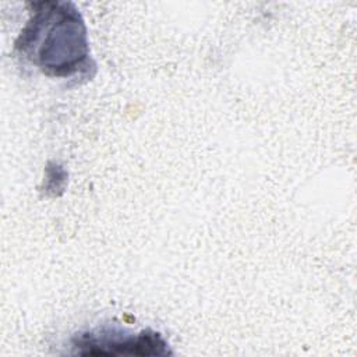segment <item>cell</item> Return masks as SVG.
<instances>
[{
  "label": "cell",
  "mask_w": 357,
  "mask_h": 357,
  "mask_svg": "<svg viewBox=\"0 0 357 357\" xmlns=\"http://www.w3.org/2000/svg\"><path fill=\"white\" fill-rule=\"evenodd\" d=\"M22 29L15 49L46 75L70 77L89 67L85 25L66 3H42Z\"/></svg>",
  "instance_id": "6da1fadb"
},
{
  "label": "cell",
  "mask_w": 357,
  "mask_h": 357,
  "mask_svg": "<svg viewBox=\"0 0 357 357\" xmlns=\"http://www.w3.org/2000/svg\"><path fill=\"white\" fill-rule=\"evenodd\" d=\"M71 346L73 353L78 356L156 357L172 354L159 332L145 329L134 333L110 325L77 333L71 339Z\"/></svg>",
  "instance_id": "7a4b0ae2"
}]
</instances>
